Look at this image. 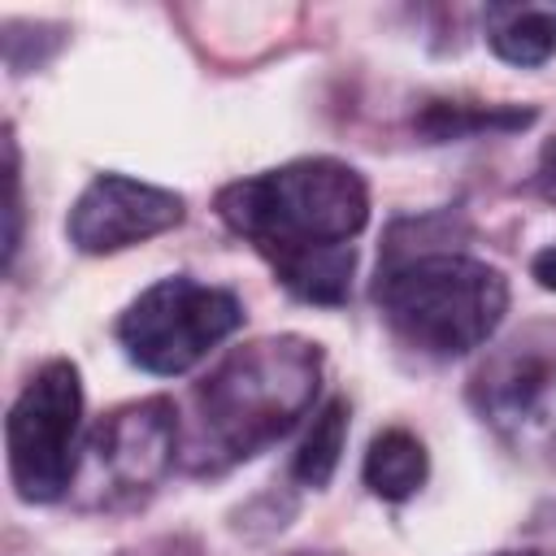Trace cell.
I'll use <instances>...</instances> for the list:
<instances>
[{
    "instance_id": "cell-8",
    "label": "cell",
    "mask_w": 556,
    "mask_h": 556,
    "mask_svg": "<svg viewBox=\"0 0 556 556\" xmlns=\"http://www.w3.org/2000/svg\"><path fill=\"white\" fill-rule=\"evenodd\" d=\"M187 204L169 187H152L126 174H96L65 217V235L87 256H109L156 239L182 222Z\"/></svg>"
},
{
    "instance_id": "cell-2",
    "label": "cell",
    "mask_w": 556,
    "mask_h": 556,
    "mask_svg": "<svg viewBox=\"0 0 556 556\" xmlns=\"http://www.w3.org/2000/svg\"><path fill=\"white\" fill-rule=\"evenodd\" d=\"M321 387V348L300 334H274L235 348L195 387L191 469L239 465L278 443Z\"/></svg>"
},
{
    "instance_id": "cell-6",
    "label": "cell",
    "mask_w": 556,
    "mask_h": 556,
    "mask_svg": "<svg viewBox=\"0 0 556 556\" xmlns=\"http://www.w3.org/2000/svg\"><path fill=\"white\" fill-rule=\"evenodd\" d=\"M178 460V413L165 395L113 408L87 439L78 460V504L130 508L143 504Z\"/></svg>"
},
{
    "instance_id": "cell-3",
    "label": "cell",
    "mask_w": 556,
    "mask_h": 556,
    "mask_svg": "<svg viewBox=\"0 0 556 556\" xmlns=\"http://www.w3.org/2000/svg\"><path fill=\"white\" fill-rule=\"evenodd\" d=\"M374 300L408 348L452 361L495 334L508 313V282L486 261L434 248L387 261Z\"/></svg>"
},
{
    "instance_id": "cell-4",
    "label": "cell",
    "mask_w": 556,
    "mask_h": 556,
    "mask_svg": "<svg viewBox=\"0 0 556 556\" xmlns=\"http://www.w3.org/2000/svg\"><path fill=\"white\" fill-rule=\"evenodd\" d=\"M239 326L243 304L235 291L174 274L130 300V308L117 317V343L139 369L174 378L195 369Z\"/></svg>"
},
{
    "instance_id": "cell-13",
    "label": "cell",
    "mask_w": 556,
    "mask_h": 556,
    "mask_svg": "<svg viewBox=\"0 0 556 556\" xmlns=\"http://www.w3.org/2000/svg\"><path fill=\"white\" fill-rule=\"evenodd\" d=\"M4 148H9V235H4V256L13 265L17 243H22V182H17V143H13V135H9Z\"/></svg>"
},
{
    "instance_id": "cell-16",
    "label": "cell",
    "mask_w": 556,
    "mask_h": 556,
    "mask_svg": "<svg viewBox=\"0 0 556 556\" xmlns=\"http://www.w3.org/2000/svg\"><path fill=\"white\" fill-rule=\"evenodd\" d=\"M495 556H543V552H495Z\"/></svg>"
},
{
    "instance_id": "cell-7",
    "label": "cell",
    "mask_w": 556,
    "mask_h": 556,
    "mask_svg": "<svg viewBox=\"0 0 556 556\" xmlns=\"http://www.w3.org/2000/svg\"><path fill=\"white\" fill-rule=\"evenodd\" d=\"M469 400L508 447L556 460V326H530L495 348Z\"/></svg>"
},
{
    "instance_id": "cell-5",
    "label": "cell",
    "mask_w": 556,
    "mask_h": 556,
    "mask_svg": "<svg viewBox=\"0 0 556 556\" xmlns=\"http://www.w3.org/2000/svg\"><path fill=\"white\" fill-rule=\"evenodd\" d=\"M83 378L78 365L56 356L30 374L4 421L9 478L26 504L61 500L78 478Z\"/></svg>"
},
{
    "instance_id": "cell-12",
    "label": "cell",
    "mask_w": 556,
    "mask_h": 556,
    "mask_svg": "<svg viewBox=\"0 0 556 556\" xmlns=\"http://www.w3.org/2000/svg\"><path fill=\"white\" fill-rule=\"evenodd\" d=\"M343 443H348V400L334 395L313 413V421H308V430L295 447V460H291L295 482H304L313 491L330 486V478L339 469V456H343Z\"/></svg>"
},
{
    "instance_id": "cell-17",
    "label": "cell",
    "mask_w": 556,
    "mask_h": 556,
    "mask_svg": "<svg viewBox=\"0 0 556 556\" xmlns=\"http://www.w3.org/2000/svg\"><path fill=\"white\" fill-rule=\"evenodd\" d=\"M295 556H313V552H295Z\"/></svg>"
},
{
    "instance_id": "cell-15",
    "label": "cell",
    "mask_w": 556,
    "mask_h": 556,
    "mask_svg": "<svg viewBox=\"0 0 556 556\" xmlns=\"http://www.w3.org/2000/svg\"><path fill=\"white\" fill-rule=\"evenodd\" d=\"M530 278H534L543 291H556V243L543 248V252H534V261H530Z\"/></svg>"
},
{
    "instance_id": "cell-1",
    "label": "cell",
    "mask_w": 556,
    "mask_h": 556,
    "mask_svg": "<svg viewBox=\"0 0 556 556\" xmlns=\"http://www.w3.org/2000/svg\"><path fill=\"white\" fill-rule=\"evenodd\" d=\"M217 217L248 239L278 282L308 304H343L352 291V239L369 222L365 178L334 156H300L226 182Z\"/></svg>"
},
{
    "instance_id": "cell-11",
    "label": "cell",
    "mask_w": 556,
    "mask_h": 556,
    "mask_svg": "<svg viewBox=\"0 0 556 556\" xmlns=\"http://www.w3.org/2000/svg\"><path fill=\"white\" fill-rule=\"evenodd\" d=\"M534 122V109H513V104H460V100H430L413 126L426 143H452V139H473V135H508Z\"/></svg>"
},
{
    "instance_id": "cell-9",
    "label": "cell",
    "mask_w": 556,
    "mask_h": 556,
    "mask_svg": "<svg viewBox=\"0 0 556 556\" xmlns=\"http://www.w3.org/2000/svg\"><path fill=\"white\" fill-rule=\"evenodd\" d=\"M486 43L508 65H543L556 56V4H491Z\"/></svg>"
},
{
    "instance_id": "cell-14",
    "label": "cell",
    "mask_w": 556,
    "mask_h": 556,
    "mask_svg": "<svg viewBox=\"0 0 556 556\" xmlns=\"http://www.w3.org/2000/svg\"><path fill=\"white\" fill-rule=\"evenodd\" d=\"M534 195L543 200V204H552L556 208V139H547L543 143V152H539V165H534Z\"/></svg>"
},
{
    "instance_id": "cell-10",
    "label": "cell",
    "mask_w": 556,
    "mask_h": 556,
    "mask_svg": "<svg viewBox=\"0 0 556 556\" xmlns=\"http://www.w3.org/2000/svg\"><path fill=\"white\" fill-rule=\"evenodd\" d=\"M426 473H430V456H426V443L413 434V430H382L369 439V452H365V465H361V478L365 486L378 495V500H408L426 486Z\"/></svg>"
}]
</instances>
